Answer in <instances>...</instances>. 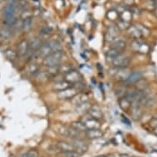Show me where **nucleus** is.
<instances>
[{
  "mask_svg": "<svg viewBox=\"0 0 157 157\" xmlns=\"http://www.w3.org/2000/svg\"><path fill=\"white\" fill-rule=\"evenodd\" d=\"M60 50H61V45L58 42L50 41L42 45L40 50L37 51V55L39 57L46 58L50 54L56 51H60Z\"/></svg>",
  "mask_w": 157,
  "mask_h": 157,
  "instance_id": "1",
  "label": "nucleus"
},
{
  "mask_svg": "<svg viewBox=\"0 0 157 157\" xmlns=\"http://www.w3.org/2000/svg\"><path fill=\"white\" fill-rule=\"evenodd\" d=\"M17 1L16 0H11L9 3L8 6L6 7L5 9V22L6 24L11 26L15 24V22L17 21L16 20V9H17Z\"/></svg>",
  "mask_w": 157,
  "mask_h": 157,
  "instance_id": "2",
  "label": "nucleus"
},
{
  "mask_svg": "<svg viewBox=\"0 0 157 157\" xmlns=\"http://www.w3.org/2000/svg\"><path fill=\"white\" fill-rule=\"evenodd\" d=\"M62 51L61 50L60 51H56V52H54V53L50 54L49 56H47L46 58H45V59H44V64L47 67L59 65L61 60H62Z\"/></svg>",
  "mask_w": 157,
  "mask_h": 157,
  "instance_id": "3",
  "label": "nucleus"
},
{
  "mask_svg": "<svg viewBox=\"0 0 157 157\" xmlns=\"http://www.w3.org/2000/svg\"><path fill=\"white\" fill-rule=\"evenodd\" d=\"M77 94H78V91L74 87H71L66 90L58 91L57 96L60 99H72Z\"/></svg>",
  "mask_w": 157,
  "mask_h": 157,
  "instance_id": "4",
  "label": "nucleus"
},
{
  "mask_svg": "<svg viewBox=\"0 0 157 157\" xmlns=\"http://www.w3.org/2000/svg\"><path fill=\"white\" fill-rule=\"evenodd\" d=\"M84 118H85V117H84ZM81 121L82 122L83 124H85V126H86L87 130L99 129V127H100V123L99 122V120L92 119L88 114H87L86 118H85V119H82Z\"/></svg>",
  "mask_w": 157,
  "mask_h": 157,
  "instance_id": "5",
  "label": "nucleus"
},
{
  "mask_svg": "<svg viewBox=\"0 0 157 157\" xmlns=\"http://www.w3.org/2000/svg\"><path fill=\"white\" fill-rule=\"evenodd\" d=\"M131 73H132V71L128 69V67H121L116 70L114 72V77L118 81L126 82Z\"/></svg>",
  "mask_w": 157,
  "mask_h": 157,
  "instance_id": "6",
  "label": "nucleus"
},
{
  "mask_svg": "<svg viewBox=\"0 0 157 157\" xmlns=\"http://www.w3.org/2000/svg\"><path fill=\"white\" fill-rule=\"evenodd\" d=\"M113 65L117 68H121V67H127L130 63V58L127 55L124 54H120L117 58L113 59Z\"/></svg>",
  "mask_w": 157,
  "mask_h": 157,
  "instance_id": "7",
  "label": "nucleus"
},
{
  "mask_svg": "<svg viewBox=\"0 0 157 157\" xmlns=\"http://www.w3.org/2000/svg\"><path fill=\"white\" fill-rule=\"evenodd\" d=\"M64 80L70 84H76V83L80 82L82 80V76L77 71L71 70L64 76Z\"/></svg>",
  "mask_w": 157,
  "mask_h": 157,
  "instance_id": "8",
  "label": "nucleus"
},
{
  "mask_svg": "<svg viewBox=\"0 0 157 157\" xmlns=\"http://www.w3.org/2000/svg\"><path fill=\"white\" fill-rule=\"evenodd\" d=\"M130 114L134 120H139L142 116V109H141V104L140 102H133L132 103Z\"/></svg>",
  "mask_w": 157,
  "mask_h": 157,
  "instance_id": "9",
  "label": "nucleus"
},
{
  "mask_svg": "<svg viewBox=\"0 0 157 157\" xmlns=\"http://www.w3.org/2000/svg\"><path fill=\"white\" fill-rule=\"evenodd\" d=\"M42 44L40 39L39 38H35L31 41L29 43V51H28V54L27 56H30L32 58L34 54L37 52L38 50H40V48L41 47Z\"/></svg>",
  "mask_w": 157,
  "mask_h": 157,
  "instance_id": "10",
  "label": "nucleus"
},
{
  "mask_svg": "<svg viewBox=\"0 0 157 157\" xmlns=\"http://www.w3.org/2000/svg\"><path fill=\"white\" fill-rule=\"evenodd\" d=\"M72 145L73 146L75 151L77 152H85L87 150V143L82 140L81 138H77V139H72Z\"/></svg>",
  "mask_w": 157,
  "mask_h": 157,
  "instance_id": "11",
  "label": "nucleus"
},
{
  "mask_svg": "<svg viewBox=\"0 0 157 157\" xmlns=\"http://www.w3.org/2000/svg\"><path fill=\"white\" fill-rule=\"evenodd\" d=\"M28 51H29V43L25 40H21L17 46V54H18V55L21 58H24L26 56H27Z\"/></svg>",
  "mask_w": 157,
  "mask_h": 157,
  "instance_id": "12",
  "label": "nucleus"
},
{
  "mask_svg": "<svg viewBox=\"0 0 157 157\" xmlns=\"http://www.w3.org/2000/svg\"><path fill=\"white\" fill-rule=\"evenodd\" d=\"M87 114L94 119L100 120L103 118V113L101 111V109L98 106H95V105H92Z\"/></svg>",
  "mask_w": 157,
  "mask_h": 157,
  "instance_id": "13",
  "label": "nucleus"
},
{
  "mask_svg": "<svg viewBox=\"0 0 157 157\" xmlns=\"http://www.w3.org/2000/svg\"><path fill=\"white\" fill-rule=\"evenodd\" d=\"M118 29L115 26H111L105 34V40L108 42H113L115 40V39L118 36Z\"/></svg>",
  "mask_w": 157,
  "mask_h": 157,
  "instance_id": "14",
  "label": "nucleus"
},
{
  "mask_svg": "<svg viewBox=\"0 0 157 157\" xmlns=\"http://www.w3.org/2000/svg\"><path fill=\"white\" fill-rule=\"evenodd\" d=\"M58 150H60L63 153V152H67V151H75L73 146L72 145V143L67 142L64 141H58L57 144Z\"/></svg>",
  "mask_w": 157,
  "mask_h": 157,
  "instance_id": "15",
  "label": "nucleus"
},
{
  "mask_svg": "<svg viewBox=\"0 0 157 157\" xmlns=\"http://www.w3.org/2000/svg\"><path fill=\"white\" fill-rule=\"evenodd\" d=\"M142 78V73L141 72H133L129 76V77L127 80L126 83H128V85H132V84H136L138 81H140Z\"/></svg>",
  "mask_w": 157,
  "mask_h": 157,
  "instance_id": "16",
  "label": "nucleus"
},
{
  "mask_svg": "<svg viewBox=\"0 0 157 157\" xmlns=\"http://www.w3.org/2000/svg\"><path fill=\"white\" fill-rule=\"evenodd\" d=\"M119 104L120 108L124 110V111H128L131 109V107H132V103L130 101V99H128L126 96H124V97H121L119 99Z\"/></svg>",
  "mask_w": 157,
  "mask_h": 157,
  "instance_id": "17",
  "label": "nucleus"
},
{
  "mask_svg": "<svg viewBox=\"0 0 157 157\" xmlns=\"http://www.w3.org/2000/svg\"><path fill=\"white\" fill-rule=\"evenodd\" d=\"M86 133V136L90 139H99L103 136V132L100 131V129H91L87 130Z\"/></svg>",
  "mask_w": 157,
  "mask_h": 157,
  "instance_id": "18",
  "label": "nucleus"
},
{
  "mask_svg": "<svg viewBox=\"0 0 157 157\" xmlns=\"http://www.w3.org/2000/svg\"><path fill=\"white\" fill-rule=\"evenodd\" d=\"M71 87V84L69 82H67L65 80L63 81H59L57 82L54 83V85L53 86V89L56 91H61L63 90H66L67 88Z\"/></svg>",
  "mask_w": 157,
  "mask_h": 157,
  "instance_id": "19",
  "label": "nucleus"
},
{
  "mask_svg": "<svg viewBox=\"0 0 157 157\" xmlns=\"http://www.w3.org/2000/svg\"><path fill=\"white\" fill-rule=\"evenodd\" d=\"M88 95L86 93H80L74 96L72 98V102L75 104V105H78L80 104L85 103L88 101Z\"/></svg>",
  "mask_w": 157,
  "mask_h": 157,
  "instance_id": "20",
  "label": "nucleus"
},
{
  "mask_svg": "<svg viewBox=\"0 0 157 157\" xmlns=\"http://www.w3.org/2000/svg\"><path fill=\"white\" fill-rule=\"evenodd\" d=\"M91 106L92 105L88 101L85 102V103L80 104L78 105H76V111L77 112L78 114H85V113L87 114Z\"/></svg>",
  "mask_w": 157,
  "mask_h": 157,
  "instance_id": "21",
  "label": "nucleus"
},
{
  "mask_svg": "<svg viewBox=\"0 0 157 157\" xmlns=\"http://www.w3.org/2000/svg\"><path fill=\"white\" fill-rule=\"evenodd\" d=\"M126 47H127V44H126V42L124 41V40H116L114 41L113 44L111 45V49H114V50H117L120 51V52H123L125 49H126Z\"/></svg>",
  "mask_w": 157,
  "mask_h": 157,
  "instance_id": "22",
  "label": "nucleus"
},
{
  "mask_svg": "<svg viewBox=\"0 0 157 157\" xmlns=\"http://www.w3.org/2000/svg\"><path fill=\"white\" fill-rule=\"evenodd\" d=\"M12 36V31L9 27H4L0 30V40H8Z\"/></svg>",
  "mask_w": 157,
  "mask_h": 157,
  "instance_id": "23",
  "label": "nucleus"
},
{
  "mask_svg": "<svg viewBox=\"0 0 157 157\" xmlns=\"http://www.w3.org/2000/svg\"><path fill=\"white\" fill-rule=\"evenodd\" d=\"M32 26H33V19H32V17H26L25 19H24V21H22V23H21V28H22V30L26 32V31H28L31 29Z\"/></svg>",
  "mask_w": 157,
  "mask_h": 157,
  "instance_id": "24",
  "label": "nucleus"
},
{
  "mask_svg": "<svg viewBox=\"0 0 157 157\" xmlns=\"http://www.w3.org/2000/svg\"><path fill=\"white\" fill-rule=\"evenodd\" d=\"M39 72H40V66L38 63H32L31 64H30L27 68V73L31 77H35Z\"/></svg>",
  "mask_w": 157,
  "mask_h": 157,
  "instance_id": "25",
  "label": "nucleus"
},
{
  "mask_svg": "<svg viewBox=\"0 0 157 157\" xmlns=\"http://www.w3.org/2000/svg\"><path fill=\"white\" fill-rule=\"evenodd\" d=\"M72 128H73L74 129H76L77 131H78L80 132H86L87 131V128L85 126V124H83L82 121H76V122H73L72 124Z\"/></svg>",
  "mask_w": 157,
  "mask_h": 157,
  "instance_id": "26",
  "label": "nucleus"
},
{
  "mask_svg": "<svg viewBox=\"0 0 157 157\" xmlns=\"http://www.w3.org/2000/svg\"><path fill=\"white\" fill-rule=\"evenodd\" d=\"M46 72L50 77H55L60 73V64L56 65V66L49 67L48 69L46 71Z\"/></svg>",
  "mask_w": 157,
  "mask_h": 157,
  "instance_id": "27",
  "label": "nucleus"
},
{
  "mask_svg": "<svg viewBox=\"0 0 157 157\" xmlns=\"http://www.w3.org/2000/svg\"><path fill=\"white\" fill-rule=\"evenodd\" d=\"M156 103V99L152 97V96H150V95H146L145 97L142 102H141V104H144L146 107H152L153 105Z\"/></svg>",
  "mask_w": 157,
  "mask_h": 157,
  "instance_id": "28",
  "label": "nucleus"
},
{
  "mask_svg": "<svg viewBox=\"0 0 157 157\" xmlns=\"http://www.w3.org/2000/svg\"><path fill=\"white\" fill-rule=\"evenodd\" d=\"M5 56L9 58V60L15 61L17 59V56H18V54L13 49H8L7 50H5Z\"/></svg>",
  "mask_w": 157,
  "mask_h": 157,
  "instance_id": "29",
  "label": "nucleus"
},
{
  "mask_svg": "<svg viewBox=\"0 0 157 157\" xmlns=\"http://www.w3.org/2000/svg\"><path fill=\"white\" fill-rule=\"evenodd\" d=\"M36 77V81L39 82H46L48 78L50 77V76L48 75V73L46 72H39L35 76Z\"/></svg>",
  "mask_w": 157,
  "mask_h": 157,
  "instance_id": "30",
  "label": "nucleus"
},
{
  "mask_svg": "<svg viewBox=\"0 0 157 157\" xmlns=\"http://www.w3.org/2000/svg\"><path fill=\"white\" fill-rule=\"evenodd\" d=\"M120 54H122V52H120V51L117 50H114V49H111V48H110V50H108L106 52V56L109 58H112V59H114L118 56H119Z\"/></svg>",
  "mask_w": 157,
  "mask_h": 157,
  "instance_id": "31",
  "label": "nucleus"
},
{
  "mask_svg": "<svg viewBox=\"0 0 157 157\" xmlns=\"http://www.w3.org/2000/svg\"><path fill=\"white\" fill-rule=\"evenodd\" d=\"M128 31H129V34L132 36V37L135 38V39H139L141 36V35H142L141 33L140 30L136 28V27H130L129 30H128Z\"/></svg>",
  "mask_w": 157,
  "mask_h": 157,
  "instance_id": "32",
  "label": "nucleus"
},
{
  "mask_svg": "<svg viewBox=\"0 0 157 157\" xmlns=\"http://www.w3.org/2000/svg\"><path fill=\"white\" fill-rule=\"evenodd\" d=\"M150 50V47L146 43H140L139 44V47H138V50L137 52H139L141 54H147Z\"/></svg>",
  "mask_w": 157,
  "mask_h": 157,
  "instance_id": "33",
  "label": "nucleus"
},
{
  "mask_svg": "<svg viewBox=\"0 0 157 157\" xmlns=\"http://www.w3.org/2000/svg\"><path fill=\"white\" fill-rule=\"evenodd\" d=\"M39 156V153L35 151V150H31L28 151L27 152H26L25 154L22 155V157H38Z\"/></svg>",
  "mask_w": 157,
  "mask_h": 157,
  "instance_id": "34",
  "label": "nucleus"
},
{
  "mask_svg": "<svg viewBox=\"0 0 157 157\" xmlns=\"http://www.w3.org/2000/svg\"><path fill=\"white\" fill-rule=\"evenodd\" d=\"M71 70H72V69L70 65H68V64H66V65H60V72H63V73L66 74L68 72H70Z\"/></svg>",
  "mask_w": 157,
  "mask_h": 157,
  "instance_id": "35",
  "label": "nucleus"
},
{
  "mask_svg": "<svg viewBox=\"0 0 157 157\" xmlns=\"http://www.w3.org/2000/svg\"><path fill=\"white\" fill-rule=\"evenodd\" d=\"M63 156L65 157H79V153L76 151H71L67 152H63Z\"/></svg>",
  "mask_w": 157,
  "mask_h": 157,
  "instance_id": "36",
  "label": "nucleus"
},
{
  "mask_svg": "<svg viewBox=\"0 0 157 157\" xmlns=\"http://www.w3.org/2000/svg\"><path fill=\"white\" fill-rule=\"evenodd\" d=\"M150 126L151 127V128H155L157 127V114L156 115L153 117L150 120Z\"/></svg>",
  "mask_w": 157,
  "mask_h": 157,
  "instance_id": "37",
  "label": "nucleus"
},
{
  "mask_svg": "<svg viewBox=\"0 0 157 157\" xmlns=\"http://www.w3.org/2000/svg\"><path fill=\"white\" fill-rule=\"evenodd\" d=\"M17 5H18V7L21 9H26V2L24 1V0H21L20 2H18Z\"/></svg>",
  "mask_w": 157,
  "mask_h": 157,
  "instance_id": "38",
  "label": "nucleus"
},
{
  "mask_svg": "<svg viewBox=\"0 0 157 157\" xmlns=\"http://www.w3.org/2000/svg\"><path fill=\"white\" fill-rule=\"evenodd\" d=\"M50 31H51V30H50V28H48V27H46L45 28H45L41 31V33L42 34H49V33H50Z\"/></svg>",
  "mask_w": 157,
  "mask_h": 157,
  "instance_id": "39",
  "label": "nucleus"
},
{
  "mask_svg": "<svg viewBox=\"0 0 157 157\" xmlns=\"http://www.w3.org/2000/svg\"><path fill=\"white\" fill-rule=\"evenodd\" d=\"M110 157H121V155H120V154H117V153H116V154L112 155Z\"/></svg>",
  "mask_w": 157,
  "mask_h": 157,
  "instance_id": "40",
  "label": "nucleus"
},
{
  "mask_svg": "<svg viewBox=\"0 0 157 157\" xmlns=\"http://www.w3.org/2000/svg\"><path fill=\"white\" fill-rule=\"evenodd\" d=\"M153 130H154L153 132H154V133H155V135H156V136H157V127L156 128H153Z\"/></svg>",
  "mask_w": 157,
  "mask_h": 157,
  "instance_id": "41",
  "label": "nucleus"
},
{
  "mask_svg": "<svg viewBox=\"0 0 157 157\" xmlns=\"http://www.w3.org/2000/svg\"><path fill=\"white\" fill-rule=\"evenodd\" d=\"M121 157H130L128 154H121Z\"/></svg>",
  "mask_w": 157,
  "mask_h": 157,
  "instance_id": "42",
  "label": "nucleus"
},
{
  "mask_svg": "<svg viewBox=\"0 0 157 157\" xmlns=\"http://www.w3.org/2000/svg\"><path fill=\"white\" fill-rule=\"evenodd\" d=\"M97 157H107L106 156H104V155H101V156H99Z\"/></svg>",
  "mask_w": 157,
  "mask_h": 157,
  "instance_id": "43",
  "label": "nucleus"
}]
</instances>
